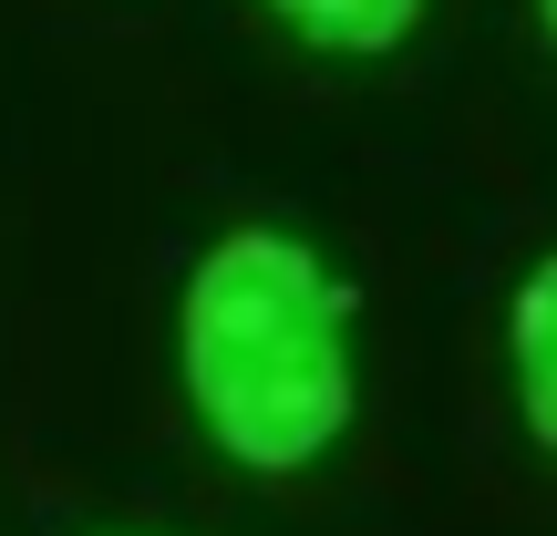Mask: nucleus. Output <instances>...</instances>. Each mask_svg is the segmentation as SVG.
I'll use <instances>...</instances> for the list:
<instances>
[{"instance_id": "nucleus-1", "label": "nucleus", "mask_w": 557, "mask_h": 536, "mask_svg": "<svg viewBox=\"0 0 557 536\" xmlns=\"http://www.w3.org/2000/svg\"><path fill=\"white\" fill-rule=\"evenodd\" d=\"M176 351L197 423L248 475H299L351 434V299L278 227H238L197 259Z\"/></svg>"}, {"instance_id": "nucleus-2", "label": "nucleus", "mask_w": 557, "mask_h": 536, "mask_svg": "<svg viewBox=\"0 0 557 536\" xmlns=\"http://www.w3.org/2000/svg\"><path fill=\"white\" fill-rule=\"evenodd\" d=\"M506 351H517V402L527 434L557 454V259H537L517 278V310H506Z\"/></svg>"}, {"instance_id": "nucleus-3", "label": "nucleus", "mask_w": 557, "mask_h": 536, "mask_svg": "<svg viewBox=\"0 0 557 536\" xmlns=\"http://www.w3.org/2000/svg\"><path fill=\"white\" fill-rule=\"evenodd\" d=\"M289 32H310L320 52H403V32L423 21V0H269Z\"/></svg>"}, {"instance_id": "nucleus-4", "label": "nucleus", "mask_w": 557, "mask_h": 536, "mask_svg": "<svg viewBox=\"0 0 557 536\" xmlns=\"http://www.w3.org/2000/svg\"><path fill=\"white\" fill-rule=\"evenodd\" d=\"M537 11H547V32H557V0H537Z\"/></svg>"}]
</instances>
